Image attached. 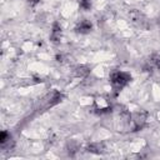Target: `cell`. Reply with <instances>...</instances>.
I'll return each instance as SVG.
<instances>
[{
    "label": "cell",
    "mask_w": 160,
    "mask_h": 160,
    "mask_svg": "<svg viewBox=\"0 0 160 160\" xmlns=\"http://www.w3.org/2000/svg\"><path fill=\"white\" fill-rule=\"evenodd\" d=\"M131 80V75L126 71H120V70H114L110 72V84L112 86V90L115 94L121 91L122 88H125Z\"/></svg>",
    "instance_id": "6da1fadb"
},
{
    "label": "cell",
    "mask_w": 160,
    "mask_h": 160,
    "mask_svg": "<svg viewBox=\"0 0 160 160\" xmlns=\"http://www.w3.org/2000/svg\"><path fill=\"white\" fill-rule=\"evenodd\" d=\"M62 98H64V95H62L60 91L52 90L51 92H49V94L41 100V109L46 110V109H49V108L55 106L56 104H59V102L62 100Z\"/></svg>",
    "instance_id": "7a4b0ae2"
},
{
    "label": "cell",
    "mask_w": 160,
    "mask_h": 160,
    "mask_svg": "<svg viewBox=\"0 0 160 160\" xmlns=\"http://www.w3.org/2000/svg\"><path fill=\"white\" fill-rule=\"evenodd\" d=\"M146 120H148V112L144 111V110H140V111H135L131 114V124H132V131H139L141 130L145 124H146Z\"/></svg>",
    "instance_id": "3957f363"
},
{
    "label": "cell",
    "mask_w": 160,
    "mask_h": 160,
    "mask_svg": "<svg viewBox=\"0 0 160 160\" xmlns=\"http://www.w3.org/2000/svg\"><path fill=\"white\" fill-rule=\"evenodd\" d=\"M15 146V140L12 139V135L6 131L2 130L0 134V148L2 150H11Z\"/></svg>",
    "instance_id": "277c9868"
},
{
    "label": "cell",
    "mask_w": 160,
    "mask_h": 160,
    "mask_svg": "<svg viewBox=\"0 0 160 160\" xmlns=\"http://www.w3.org/2000/svg\"><path fill=\"white\" fill-rule=\"evenodd\" d=\"M61 39V26L58 21H54L51 25V32H50V41L59 42Z\"/></svg>",
    "instance_id": "5b68a950"
},
{
    "label": "cell",
    "mask_w": 160,
    "mask_h": 160,
    "mask_svg": "<svg viewBox=\"0 0 160 160\" xmlns=\"http://www.w3.org/2000/svg\"><path fill=\"white\" fill-rule=\"evenodd\" d=\"M91 30H92V24L86 19L79 21L76 28H75V31L79 32V34H89Z\"/></svg>",
    "instance_id": "8992f818"
},
{
    "label": "cell",
    "mask_w": 160,
    "mask_h": 160,
    "mask_svg": "<svg viewBox=\"0 0 160 160\" xmlns=\"http://www.w3.org/2000/svg\"><path fill=\"white\" fill-rule=\"evenodd\" d=\"M86 150L91 154H96V155H100L105 151V144L104 142H90L88 146H86Z\"/></svg>",
    "instance_id": "52a82bcc"
},
{
    "label": "cell",
    "mask_w": 160,
    "mask_h": 160,
    "mask_svg": "<svg viewBox=\"0 0 160 160\" xmlns=\"http://www.w3.org/2000/svg\"><path fill=\"white\" fill-rule=\"evenodd\" d=\"M90 74V68L86 65H79L74 69V75L76 78H88Z\"/></svg>",
    "instance_id": "ba28073f"
},
{
    "label": "cell",
    "mask_w": 160,
    "mask_h": 160,
    "mask_svg": "<svg viewBox=\"0 0 160 160\" xmlns=\"http://www.w3.org/2000/svg\"><path fill=\"white\" fill-rule=\"evenodd\" d=\"M66 150H68L70 156H74L80 150V144L76 140H69L66 144Z\"/></svg>",
    "instance_id": "9c48e42d"
},
{
    "label": "cell",
    "mask_w": 160,
    "mask_h": 160,
    "mask_svg": "<svg viewBox=\"0 0 160 160\" xmlns=\"http://www.w3.org/2000/svg\"><path fill=\"white\" fill-rule=\"evenodd\" d=\"M78 2L82 10H90L91 9V0H78Z\"/></svg>",
    "instance_id": "30bf717a"
},
{
    "label": "cell",
    "mask_w": 160,
    "mask_h": 160,
    "mask_svg": "<svg viewBox=\"0 0 160 160\" xmlns=\"http://www.w3.org/2000/svg\"><path fill=\"white\" fill-rule=\"evenodd\" d=\"M150 61L152 62L154 68H156V69L160 71V56H159V55H152Z\"/></svg>",
    "instance_id": "8fae6325"
},
{
    "label": "cell",
    "mask_w": 160,
    "mask_h": 160,
    "mask_svg": "<svg viewBox=\"0 0 160 160\" xmlns=\"http://www.w3.org/2000/svg\"><path fill=\"white\" fill-rule=\"evenodd\" d=\"M39 2H40V0H29V5H30V6H32V8H34V6H36Z\"/></svg>",
    "instance_id": "7c38bea8"
},
{
    "label": "cell",
    "mask_w": 160,
    "mask_h": 160,
    "mask_svg": "<svg viewBox=\"0 0 160 160\" xmlns=\"http://www.w3.org/2000/svg\"><path fill=\"white\" fill-rule=\"evenodd\" d=\"M55 59H56V61H59V62H62V61H64V55H62V54H58Z\"/></svg>",
    "instance_id": "4fadbf2b"
},
{
    "label": "cell",
    "mask_w": 160,
    "mask_h": 160,
    "mask_svg": "<svg viewBox=\"0 0 160 160\" xmlns=\"http://www.w3.org/2000/svg\"><path fill=\"white\" fill-rule=\"evenodd\" d=\"M158 25H159V26H160V18H159V19H158Z\"/></svg>",
    "instance_id": "5bb4252c"
}]
</instances>
